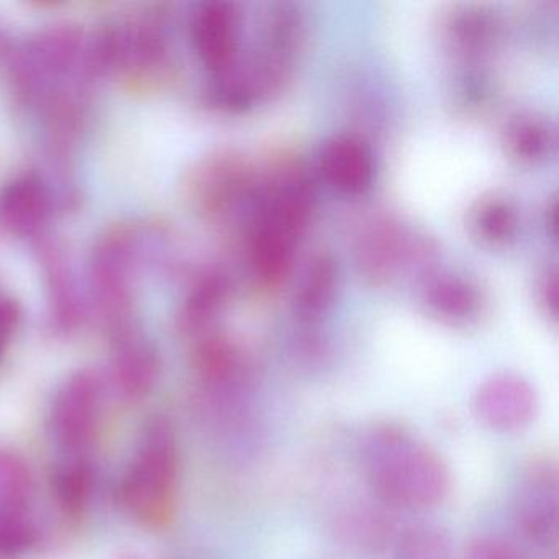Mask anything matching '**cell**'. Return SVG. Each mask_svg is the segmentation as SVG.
<instances>
[{
	"mask_svg": "<svg viewBox=\"0 0 559 559\" xmlns=\"http://www.w3.org/2000/svg\"><path fill=\"white\" fill-rule=\"evenodd\" d=\"M368 474L372 489L384 502L404 509L438 506L451 487L441 457L397 428L376 433L369 447Z\"/></svg>",
	"mask_w": 559,
	"mask_h": 559,
	"instance_id": "6da1fadb",
	"label": "cell"
},
{
	"mask_svg": "<svg viewBox=\"0 0 559 559\" xmlns=\"http://www.w3.org/2000/svg\"><path fill=\"white\" fill-rule=\"evenodd\" d=\"M179 476L175 431L165 418L148 425L122 480V502L143 522L158 523L171 512Z\"/></svg>",
	"mask_w": 559,
	"mask_h": 559,
	"instance_id": "7a4b0ae2",
	"label": "cell"
},
{
	"mask_svg": "<svg viewBox=\"0 0 559 559\" xmlns=\"http://www.w3.org/2000/svg\"><path fill=\"white\" fill-rule=\"evenodd\" d=\"M132 238L114 234L104 238L91 260L94 299L114 342L136 335L132 289Z\"/></svg>",
	"mask_w": 559,
	"mask_h": 559,
	"instance_id": "3957f363",
	"label": "cell"
},
{
	"mask_svg": "<svg viewBox=\"0 0 559 559\" xmlns=\"http://www.w3.org/2000/svg\"><path fill=\"white\" fill-rule=\"evenodd\" d=\"M437 253L430 241L412 234L399 222L378 221L361 237L358 264L361 273L376 284L391 283L405 270L418 271L421 277L433 271Z\"/></svg>",
	"mask_w": 559,
	"mask_h": 559,
	"instance_id": "277c9868",
	"label": "cell"
},
{
	"mask_svg": "<svg viewBox=\"0 0 559 559\" xmlns=\"http://www.w3.org/2000/svg\"><path fill=\"white\" fill-rule=\"evenodd\" d=\"M241 15L230 2H205L192 21V45L214 80L231 73L240 55Z\"/></svg>",
	"mask_w": 559,
	"mask_h": 559,
	"instance_id": "5b68a950",
	"label": "cell"
},
{
	"mask_svg": "<svg viewBox=\"0 0 559 559\" xmlns=\"http://www.w3.org/2000/svg\"><path fill=\"white\" fill-rule=\"evenodd\" d=\"M103 411V382L93 371L71 376L55 399L51 424L68 448H83L93 440Z\"/></svg>",
	"mask_w": 559,
	"mask_h": 559,
	"instance_id": "8992f818",
	"label": "cell"
},
{
	"mask_svg": "<svg viewBox=\"0 0 559 559\" xmlns=\"http://www.w3.org/2000/svg\"><path fill=\"white\" fill-rule=\"evenodd\" d=\"M473 408L486 427L516 431L532 424L538 411L535 389L516 374H496L474 392Z\"/></svg>",
	"mask_w": 559,
	"mask_h": 559,
	"instance_id": "52a82bcc",
	"label": "cell"
},
{
	"mask_svg": "<svg viewBox=\"0 0 559 559\" xmlns=\"http://www.w3.org/2000/svg\"><path fill=\"white\" fill-rule=\"evenodd\" d=\"M323 181L343 195H365L374 185L376 158L371 146L353 133H336L326 140L319 156Z\"/></svg>",
	"mask_w": 559,
	"mask_h": 559,
	"instance_id": "ba28073f",
	"label": "cell"
},
{
	"mask_svg": "<svg viewBox=\"0 0 559 559\" xmlns=\"http://www.w3.org/2000/svg\"><path fill=\"white\" fill-rule=\"evenodd\" d=\"M420 299L428 313L448 323H467L483 313L486 299L471 277L430 271L421 277Z\"/></svg>",
	"mask_w": 559,
	"mask_h": 559,
	"instance_id": "9c48e42d",
	"label": "cell"
},
{
	"mask_svg": "<svg viewBox=\"0 0 559 559\" xmlns=\"http://www.w3.org/2000/svg\"><path fill=\"white\" fill-rule=\"evenodd\" d=\"M302 238L266 215L258 214L250 237L251 273L264 287H276L289 276Z\"/></svg>",
	"mask_w": 559,
	"mask_h": 559,
	"instance_id": "30bf717a",
	"label": "cell"
},
{
	"mask_svg": "<svg viewBox=\"0 0 559 559\" xmlns=\"http://www.w3.org/2000/svg\"><path fill=\"white\" fill-rule=\"evenodd\" d=\"M50 195L35 178H17L0 189V227L15 237H37L50 217Z\"/></svg>",
	"mask_w": 559,
	"mask_h": 559,
	"instance_id": "8fae6325",
	"label": "cell"
},
{
	"mask_svg": "<svg viewBox=\"0 0 559 559\" xmlns=\"http://www.w3.org/2000/svg\"><path fill=\"white\" fill-rule=\"evenodd\" d=\"M500 143L507 158L519 166L545 165L556 152L555 123L536 110H520L503 123Z\"/></svg>",
	"mask_w": 559,
	"mask_h": 559,
	"instance_id": "7c38bea8",
	"label": "cell"
},
{
	"mask_svg": "<svg viewBox=\"0 0 559 559\" xmlns=\"http://www.w3.org/2000/svg\"><path fill=\"white\" fill-rule=\"evenodd\" d=\"M251 176L241 156L218 155L199 169L195 179L199 204L205 212L222 214L247 192Z\"/></svg>",
	"mask_w": 559,
	"mask_h": 559,
	"instance_id": "4fadbf2b",
	"label": "cell"
},
{
	"mask_svg": "<svg viewBox=\"0 0 559 559\" xmlns=\"http://www.w3.org/2000/svg\"><path fill=\"white\" fill-rule=\"evenodd\" d=\"M340 289V266L335 257L319 253L307 261L296 294L294 313L304 323H317L332 310Z\"/></svg>",
	"mask_w": 559,
	"mask_h": 559,
	"instance_id": "5bb4252c",
	"label": "cell"
},
{
	"mask_svg": "<svg viewBox=\"0 0 559 559\" xmlns=\"http://www.w3.org/2000/svg\"><path fill=\"white\" fill-rule=\"evenodd\" d=\"M467 227L473 237L484 247L502 250L519 238V207L513 199L500 192L479 195V199L471 205Z\"/></svg>",
	"mask_w": 559,
	"mask_h": 559,
	"instance_id": "9a60e30c",
	"label": "cell"
},
{
	"mask_svg": "<svg viewBox=\"0 0 559 559\" xmlns=\"http://www.w3.org/2000/svg\"><path fill=\"white\" fill-rule=\"evenodd\" d=\"M114 382L127 399H142L158 378V356L140 335L116 343Z\"/></svg>",
	"mask_w": 559,
	"mask_h": 559,
	"instance_id": "2e32d148",
	"label": "cell"
},
{
	"mask_svg": "<svg viewBox=\"0 0 559 559\" xmlns=\"http://www.w3.org/2000/svg\"><path fill=\"white\" fill-rule=\"evenodd\" d=\"M556 473L551 467L539 466L530 476L528 493L523 500L522 520L526 535L536 542H552L558 532V500H556Z\"/></svg>",
	"mask_w": 559,
	"mask_h": 559,
	"instance_id": "e0dca14e",
	"label": "cell"
},
{
	"mask_svg": "<svg viewBox=\"0 0 559 559\" xmlns=\"http://www.w3.org/2000/svg\"><path fill=\"white\" fill-rule=\"evenodd\" d=\"M40 250L41 263H44L45 273H47L55 323L63 332H70L80 320V304H78L73 277H71L61 251H58L51 245H44Z\"/></svg>",
	"mask_w": 559,
	"mask_h": 559,
	"instance_id": "ac0fdd59",
	"label": "cell"
},
{
	"mask_svg": "<svg viewBox=\"0 0 559 559\" xmlns=\"http://www.w3.org/2000/svg\"><path fill=\"white\" fill-rule=\"evenodd\" d=\"M450 40L464 57L484 55L499 37V22L484 9L467 8L451 19Z\"/></svg>",
	"mask_w": 559,
	"mask_h": 559,
	"instance_id": "d6986e66",
	"label": "cell"
},
{
	"mask_svg": "<svg viewBox=\"0 0 559 559\" xmlns=\"http://www.w3.org/2000/svg\"><path fill=\"white\" fill-rule=\"evenodd\" d=\"M228 296V281L224 274H204L186 299L181 323L188 332H202L221 312Z\"/></svg>",
	"mask_w": 559,
	"mask_h": 559,
	"instance_id": "ffe728a7",
	"label": "cell"
},
{
	"mask_svg": "<svg viewBox=\"0 0 559 559\" xmlns=\"http://www.w3.org/2000/svg\"><path fill=\"white\" fill-rule=\"evenodd\" d=\"M241 361L240 349L227 336H209L199 346V372L212 384L230 382L240 372Z\"/></svg>",
	"mask_w": 559,
	"mask_h": 559,
	"instance_id": "44dd1931",
	"label": "cell"
},
{
	"mask_svg": "<svg viewBox=\"0 0 559 559\" xmlns=\"http://www.w3.org/2000/svg\"><path fill=\"white\" fill-rule=\"evenodd\" d=\"M93 490V471L84 463H70L58 469L55 492L61 506L71 512L83 509Z\"/></svg>",
	"mask_w": 559,
	"mask_h": 559,
	"instance_id": "7402d4cb",
	"label": "cell"
},
{
	"mask_svg": "<svg viewBox=\"0 0 559 559\" xmlns=\"http://www.w3.org/2000/svg\"><path fill=\"white\" fill-rule=\"evenodd\" d=\"M31 473L21 457L0 451V499L21 512L31 493Z\"/></svg>",
	"mask_w": 559,
	"mask_h": 559,
	"instance_id": "603a6c76",
	"label": "cell"
},
{
	"mask_svg": "<svg viewBox=\"0 0 559 559\" xmlns=\"http://www.w3.org/2000/svg\"><path fill=\"white\" fill-rule=\"evenodd\" d=\"M450 542L433 528H417L402 543V559H450Z\"/></svg>",
	"mask_w": 559,
	"mask_h": 559,
	"instance_id": "cb8c5ba5",
	"label": "cell"
},
{
	"mask_svg": "<svg viewBox=\"0 0 559 559\" xmlns=\"http://www.w3.org/2000/svg\"><path fill=\"white\" fill-rule=\"evenodd\" d=\"M536 299L546 316L556 320L558 313V271L555 266L546 267L536 281Z\"/></svg>",
	"mask_w": 559,
	"mask_h": 559,
	"instance_id": "d4e9b609",
	"label": "cell"
},
{
	"mask_svg": "<svg viewBox=\"0 0 559 559\" xmlns=\"http://www.w3.org/2000/svg\"><path fill=\"white\" fill-rule=\"evenodd\" d=\"M467 559H519L515 549L499 538L483 536L471 543Z\"/></svg>",
	"mask_w": 559,
	"mask_h": 559,
	"instance_id": "484cf974",
	"label": "cell"
},
{
	"mask_svg": "<svg viewBox=\"0 0 559 559\" xmlns=\"http://www.w3.org/2000/svg\"><path fill=\"white\" fill-rule=\"evenodd\" d=\"M19 322L17 304L0 294V355L8 348Z\"/></svg>",
	"mask_w": 559,
	"mask_h": 559,
	"instance_id": "4316f807",
	"label": "cell"
}]
</instances>
